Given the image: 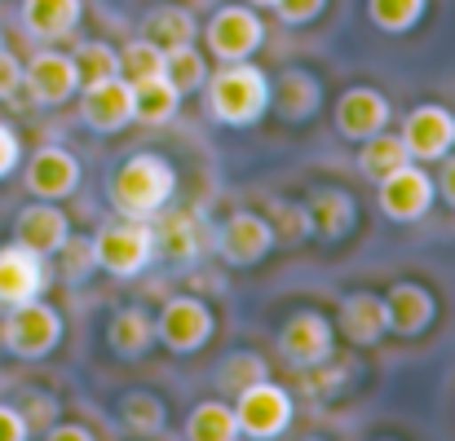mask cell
<instances>
[{
	"mask_svg": "<svg viewBox=\"0 0 455 441\" xmlns=\"http://www.w3.org/2000/svg\"><path fill=\"white\" fill-rule=\"evenodd\" d=\"M142 35L155 40L159 49H172V44H195L199 35V22L186 4H159L142 18Z\"/></svg>",
	"mask_w": 455,
	"mask_h": 441,
	"instance_id": "27",
	"label": "cell"
},
{
	"mask_svg": "<svg viewBox=\"0 0 455 441\" xmlns=\"http://www.w3.org/2000/svg\"><path fill=\"white\" fill-rule=\"evenodd\" d=\"M181 437H190V441H235L239 437L235 406H226V402H199V406L186 415Z\"/></svg>",
	"mask_w": 455,
	"mask_h": 441,
	"instance_id": "28",
	"label": "cell"
},
{
	"mask_svg": "<svg viewBox=\"0 0 455 441\" xmlns=\"http://www.w3.org/2000/svg\"><path fill=\"white\" fill-rule=\"evenodd\" d=\"M305 208H309L314 234H318V239H327V243L345 239V234L354 230V221H358V208H354V199H349L345 190H336V185H323V190H314Z\"/></svg>",
	"mask_w": 455,
	"mask_h": 441,
	"instance_id": "23",
	"label": "cell"
},
{
	"mask_svg": "<svg viewBox=\"0 0 455 441\" xmlns=\"http://www.w3.org/2000/svg\"><path fill=\"white\" fill-rule=\"evenodd\" d=\"M0 327H4L0 349L13 353V358H22V362L49 358V353L58 349V340H62V313H58L53 304H44L40 295L9 304V309L0 313Z\"/></svg>",
	"mask_w": 455,
	"mask_h": 441,
	"instance_id": "3",
	"label": "cell"
},
{
	"mask_svg": "<svg viewBox=\"0 0 455 441\" xmlns=\"http://www.w3.org/2000/svg\"><path fill=\"white\" fill-rule=\"evenodd\" d=\"M49 256L22 248V243H9L0 248V309L18 304V300H31V295H44L49 287Z\"/></svg>",
	"mask_w": 455,
	"mask_h": 441,
	"instance_id": "16",
	"label": "cell"
},
{
	"mask_svg": "<svg viewBox=\"0 0 455 441\" xmlns=\"http://www.w3.org/2000/svg\"><path fill=\"white\" fill-rule=\"evenodd\" d=\"M438 194L455 208V154H447V168L438 172Z\"/></svg>",
	"mask_w": 455,
	"mask_h": 441,
	"instance_id": "44",
	"label": "cell"
},
{
	"mask_svg": "<svg viewBox=\"0 0 455 441\" xmlns=\"http://www.w3.org/2000/svg\"><path fill=\"white\" fill-rule=\"evenodd\" d=\"M58 256V274L67 283H84L93 270H98V252H93V239H80V234H67L62 248L53 252Z\"/></svg>",
	"mask_w": 455,
	"mask_h": 441,
	"instance_id": "34",
	"label": "cell"
},
{
	"mask_svg": "<svg viewBox=\"0 0 455 441\" xmlns=\"http://www.w3.org/2000/svg\"><path fill=\"white\" fill-rule=\"evenodd\" d=\"M22 89H27L31 106H62L67 98L80 93V71H76L71 53L40 49V53L22 67Z\"/></svg>",
	"mask_w": 455,
	"mask_h": 441,
	"instance_id": "9",
	"label": "cell"
},
{
	"mask_svg": "<svg viewBox=\"0 0 455 441\" xmlns=\"http://www.w3.org/2000/svg\"><path fill=\"white\" fill-rule=\"evenodd\" d=\"M80 120L93 133H120L133 120V84L124 75L84 84V93H80Z\"/></svg>",
	"mask_w": 455,
	"mask_h": 441,
	"instance_id": "14",
	"label": "cell"
},
{
	"mask_svg": "<svg viewBox=\"0 0 455 441\" xmlns=\"http://www.w3.org/2000/svg\"><path fill=\"white\" fill-rule=\"evenodd\" d=\"M301 384L309 398H323V393L340 389V371L331 366V358L327 362H314V366H301Z\"/></svg>",
	"mask_w": 455,
	"mask_h": 441,
	"instance_id": "37",
	"label": "cell"
},
{
	"mask_svg": "<svg viewBox=\"0 0 455 441\" xmlns=\"http://www.w3.org/2000/svg\"><path fill=\"white\" fill-rule=\"evenodd\" d=\"M71 62H76V71H80V84H98V80L120 75V49L107 44V40H84V44H76Z\"/></svg>",
	"mask_w": 455,
	"mask_h": 441,
	"instance_id": "32",
	"label": "cell"
},
{
	"mask_svg": "<svg viewBox=\"0 0 455 441\" xmlns=\"http://www.w3.org/2000/svg\"><path fill=\"white\" fill-rule=\"evenodd\" d=\"M411 154L403 146V138L398 133H389V129H380V133H371V138H363V150H358V172L363 177H371V181H380L385 172H394L398 163H407Z\"/></svg>",
	"mask_w": 455,
	"mask_h": 441,
	"instance_id": "29",
	"label": "cell"
},
{
	"mask_svg": "<svg viewBox=\"0 0 455 441\" xmlns=\"http://www.w3.org/2000/svg\"><path fill=\"white\" fill-rule=\"evenodd\" d=\"M181 106V93L172 89V80L159 71L147 80H133V120L142 124H168Z\"/></svg>",
	"mask_w": 455,
	"mask_h": 441,
	"instance_id": "26",
	"label": "cell"
},
{
	"mask_svg": "<svg viewBox=\"0 0 455 441\" xmlns=\"http://www.w3.org/2000/svg\"><path fill=\"white\" fill-rule=\"evenodd\" d=\"M116 420L124 424V433L133 437H164V424H168V406L147 393V389H133L116 402Z\"/></svg>",
	"mask_w": 455,
	"mask_h": 441,
	"instance_id": "25",
	"label": "cell"
},
{
	"mask_svg": "<svg viewBox=\"0 0 455 441\" xmlns=\"http://www.w3.org/2000/svg\"><path fill=\"white\" fill-rule=\"evenodd\" d=\"M266 221H270V230H275V243H301L305 234H314V221H309V208H305V203L275 199Z\"/></svg>",
	"mask_w": 455,
	"mask_h": 441,
	"instance_id": "36",
	"label": "cell"
},
{
	"mask_svg": "<svg viewBox=\"0 0 455 441\" xmlns=\"http://www.w3.org/2000/svg\"><path fill=\"white\" fill-rule=\"evenodd\" d=\"M292 393L279 389L270 375L248 384L243 393H235V420H239V437H252V441H270L279 433H288L292 424Z\"/></svg>",
	"mask_w": 455,
	"mask_h": 441,
	"instance_id": "5",
	"label": "cell"
},
{
	"mask_svg": "<svg viewBox=\"0 0 455 441\" xmlns=\"http://www.w3.org/2000/svg\"><path fill=\"white\" fill-rule=\"evenodd\" d=\"M270 9L279 13V22H288V27H305V22H314V18L327 9V0H275Z\"/></svg>",
	"mask_w": 455,
	"mask_h": 441,
	"instance_id": "38",
	"label": "cell"
},
{
	"mask_svg": "<svg viewBox=\"0 0 455 441\" xmlns=\"http://www.w3.org/2000/svg\"><path fill=\"white\" fill-rule=\"evenodd\" d=\"M318 102H323V84H318L309 71H283V75L275 80V89H270V106H275L288 124L309 120V115L318 111Z\"/></svg>",
	"mask_w": 455,
	"mask_h": 441,
	"instance_id": "24",
	"label": "cell"
},
{
	"mask_svg": "<svg viewBox=\"0 0 455 441\" xmlns=\"http://www.w3.org/2000/svg\"><path fill=\"white\" fill-rule=\"evenodd\" d=\"M172 190H177V168H172L164 154H155V150L129 154V159L111 172V181H107L111 208H116L120 217H138V221H151L159 208H168Z\"/></svg>",
	"mask_w": 455,
	"mask_h": 441,
	"instance_id": "1",
	"label": "cell"
},
{
	"mask_svg": "<svg viewBox=\"0 0 455 441\" xmlns=\"http://www.w3.org/2000/svg\"><path fill=\"white\" fill-rule=\"evenodd\" d=\"M164 75L172 80V89L186 98V93H199L204 80H208V62L195 44H172L164 49Z\"/></svg>",
	"mask_w": 455,
	"mask_h": 441,
	"instance_id": "30",
	"label": "cell"
},
{
	"mask_svg": "<svg viewBox=\"0 0 455 441\" xmlns=\"http://www.w3.org/2000/svg\"><path fill=\"white\" fill-rule=\"evenodd\" d=\"M389 120H394V106H389V98H385L380 89L354 84V89H345L340 102H336V133L349 138V142H363V138L389 129Z\"/></svg>",
	"mask_w": 455,
	"mask_h": 441,
	"instance_id": "15",
	"label": "cell"
},
{
	"mask_svg": "<svg viewBox=\"0 0 455 441\" xmlns=\"http://www.w3.org/2000/svg\"><path fill=\"white\" fill-rule=\"evenodd\" d=\"M389 331V313H385V295L376 292H349L340 300V335L349 344H376Z\"/></svg>",
	"mask_w": 455,
	"mask_h": 441,
	"instance_id": "20",
	"label": "cell"
},
{
	"mask_svg": "<svg viewBox=\"0 0 455 441\" xmlns=\"http://www.w3.org/2000/svg\"><path fill=\"white\" fill-rule=\"evenodd\" d=\"M217 252H221L226 265L248 270V265H257L275 252V230L261 212H230L217 230Z\"/></svg>",
	"mask_w": 455,
	"mask_h": 441,
	"instance_id": "10",
	"label": "cell"
},
{
	"mask_svg": "<svg viewBox=\"0 0 455 441\" xmlns=\"http://www.w3.org/2000/svg\"><path fill=\"white\" fill-rule=\"evenodd\" d=\"M22 420L49 429V424H53V402H49V398H27V402H22Z\"/></svg>",
	"mask_w": 455,
	"mask_h": 441,
	"instance_id": "42",
	"label": "cell"
},
{
	"mask_svg": "<svg viewBox=\"0 0 455 441\" xmlns=\"http://www.w3.org/2000/svg\"><path fill=\"white\" fill-rule=\"evenodd\" d=\"M212 331H217L212 309L199 295H172L155 313V340L168 353H195V349H204L212 340Z\"/></svg>",
	"mask_w": 455,
	"mask_h": 441,
	"instance_id": "7",
	"label": "cell"
},
{
	"mask_svg": "<svg viewBox=\"0 0 455 441\" xmlns=\"http://www.w3.org/2000/svg\"><path fill=\"white\" fill-rule=\"evenodd\" d=\"M18 159H22V146H18V133L0 120V181L18 168Z\"/></svg>",
	"mask_w": 455,
	"mask_h": 441,
	"instance_id": "41",
	"label": "cell"
},
{
	"mask_svg": "<svg viewBox=\"0 0 455 441\" xmlns=\"http://www.w3.org/2000/svg\"><path fill=\"white\" fill-rule=\"evenodd\" d=\"M248 4H252V9H270L275 0H248Z\"/></svg>",
	"mask_w": 455,
	"mask_h": 441,
	"instance_id": "45",
	"label": "cell"
},
{
	"mask_svg": "<svg viewBox=\"0 0 455 441\" xmlns=\"http://www.w3.org/2000/svg\"><path fill=\"white\" fill-rule=\"evenodd\" d=\"M164 71V49L147 40V35H138V40H129L124 49H120V75L133 84V80H147V75H159Z\"/></svg>",
	"mask_w": 455,
	"mask_h": 441,
	"instance_id": "35",
	"label": "cell"
},
{
	"mask_svg": "<svg viewBox=\"0 0 455 441\" xmlns=\"http://www.w3.org/2000/svg\"><path fill=\"white\" fill-rule=\"evenodd\" d=\"M425 4H429V0H367V18H371L380 31L403 35V31H411V27L425 18Z\"/></svg>",
	"mask_w": 455,
	"mask_h": 441,
	"instance_id": "33",
	"label": "cell"
},
{
	"mask_svg": "<svg viewBox=\"0 0 455 441\" xmlns=\"http://www.w3.org/2000/svg\"><path fill=\"white\" fill-rule=\"evenodd\" d=\"M22 185L36 199L62 203V199H71L80 190V159L67 146H40L22 168Z\"/></svg>",
	"mask_w": 455,
	"mask_h": 441,
	"instance_id": "12",
	"label": "cell"
},
{
	"mask_svg": "<svg viewBox=\"0 0 455 441\" xmlns=\"http://www.w3.org/2000/svg\"><path fill=\"white\" fill-rule=\"evenodd\" d=\"M93 252H98V270H107V274H116V279H138L155 261L151 221L120 217V221L102 225L98 239H93Z\"/></svg>",
	"mask_w": 455,
	"mask_h": 441,
	"instance_id": "4",
	"label": "cell"
},
{
	"mask_svg": "<svg viewBox=\"0 0 455 441\" xmlns=\"http://www.w3.org/2000/svg\"><path fill=\"white\" fill-rule=\"evenodd\" d=\"M18 89H22V62L0 44V102H9Z\"/></svg>",
	"mask_w": 455,
	"mask_h": 441,
	"instance_id": "39",
	"label": "cell"
},
{
	"mask_svg": "<svg viewBox=\"0 0 455 441\" xmlns=\"http://www.w3.org/2000/svg\"><path fill=\"white\" fill-rule=\"evenodd\" d=\"M67 234H71L67 212H58L53 199H36V203H27V208L13 217V243H22V248H31V252H40V256H53Z\"/></svg>",
	"mask_w": 455,
	"mask_h": 441,
	"instance_id": "17",
	"label": "cell"
},
{
	"mask_svg": "<svg viewBox=\"0 0 455 441\" xmlns=\"http://www.w3.org/2000/svg\"><path fill=\"white\" fill-rule=\"evenodd\" d=\"M84 18V0H22V27L36 40H67Z\"/></svg>",
	"mask_w": 455,
	"mask_h": 441,
	"instance_id": "21",
	"label": "cell"
},
{
	"mask_svg": "<svg viewBox=\"0 0 455 441\" xmlns=\"http://www.w3.org/2000/svg\"><path fill=\"white\" fill-rule=\"evenodd\" d=\"M0 44H4V40H0Z\"/></svg>",
	"mask_w": 455,
	"mask_h": 441,
	"instance_id": "46",
	"label": "cell"
},
{
	"mask_svg": "<svg viewBox=\"0 0 455 441\" xmlns=\"http://www.w3.org/2000/svg\"><path fill=\"white\" fill-rule=\"evenodd\" d=\"M151 230H155V252H164L168 261L186 265L204 252V225L195 212H155L151 217Z\"/></svg>",
	"mask_w": 455,
	"mask_h": 441,
	"instance_id": "18",
	"label": "cell"
},
{
	"mask_svg": "<svg viewBox=\"0 0 455 441\" xmlns=\"http://www.w3.org/2000/svg\"><path fill=\"white\" fill-rule=\"evenodd\" d=\"M385 313H389L394 335H425L438 304H434V292L420 287V283H394L385 295Z\"/></svg>",
	"mask_w": 455,
	"mask_h": 441,
	"instance_id": "19",
	"label": "cell"
},
{
	"mask_svg": "<svg viewBox=\"0 0 455 441\" xmlns=\"http://www.w3.org/2000/svg\"><path fill=\"white\" fill-rule=\"evenodd\" d=\"M204 40H208V49L221 62H243V58H252L266 44V22H261V13L252 4H221L208 18Z\"/></svg>",
	"mask_w": 455,
	"mask_h": 441,
	"instance_id": "8",
	"label": "cell"
},
{
	"mask_svg": "<svg viewBox=\"0 0 455 441\" xmlns=\"http://www.w3.org/2000/svg\"><path fill=\"white\" fill-rule=\"evenodd\" d=\"M376 199H380V212L389 217V221H420L429 208H434V199H438V181L420 168V163H398L394 172H385L380 181H376Z\"/></svg>",
	"mask_w": 455,
	"mask_h": 441,
	"instance_id": "6",
	"label": "cell"
},
{
	"mask_svg": "<svg viewBox=\"0 0 455 441\" xmlns=\"http://www.w3.org/2000/svg\"><path fill=\"white\" fill-rule=\"evenodd\" d=\"M107 344L116 358H147V349L155 344V318L142 304H124L116 309V318L107 322Z\"/></svg>",
	"mask_w": 455,
	"mask_h": 441,
	"instance_id": "22",
	"label": "cell"
},
{
	"mask_svg": "<svg viewBox=\"0 0 455 441\" xmlns=\"http://www.w3.org/2000/svg\"><path fill=\"white\" fill-rule=\"evenodd\" d=\"M44 437L49 441H93V429H76V424H58V420H53V424L44 429Z\"/></svg>",
	"mask_w": 455,
	"mask_h": 441,
	"instance_id": "43",
	"label": "cell"
},
{
	"mask_svg": "<svg viewBox=\"0 0 455 441\" xmlns=\"http://www.w3.org/2000/svg\"><path fill=\"white\" fill-rule=\"evenodd\" d=\"M204 89H208V111H212L217 124L248 129L270 111V75L261 67H252L248 58L226 62L221 71H212L204 80Z\"/></svg>",
	"mask_w": 455,
	"mask_h": 441,
	"instance_id": "2",
	"label": "cell"
},
{
	"mask_svg": "<svg viewBox=\"0 0 455 441\" xmlns=\"http://www.w3.org/2000/svg\"><path fill=\"white\" fill-rule=\"evenodd\" d=\"M398 138H403V146H407V154L416 163H438L455 146V115L447 106H438V102H425V106H416L403 120Z\"/></svg>",
	"mask_w": 455,
	"mask_h": 441,
	"instance_id": "11",
	"label": "cell"
},
{
	"mask_svg": "<svg viewBox=\"0 0 455 441\" xmlns=\"http://www.w3.org/2000/svg\"><path fill=\"white\" fill-rule=\"evenodd\" d=\"M27 437H31V424L22 420V411L0 402V441H27Z\"/></svg>",
	"mask_w": 455,
	"mask_h": 441,
	"instance_id": "40",
	"label": "cell"
},
{
	"mask_svg": "<svg viewBox=\"0 0 455 441\" xmlns=\"http://www.w3.org/2000/svg\"><path fill=\"white\" fill-rule=\"evenodd\" d=\"M266 375H270L266 358H261V353H252V349H239V353H230V358L217 366V375H212V380H217V389H221V393H230V398H235V393H243L248 384H257V380H266Z\"/></svg>",
	"mask_w": 455,
	"mask_h": 441,
	"instance_id": "31",
	"label": "cell"
},
{
	"mask_svg": "<svg viewBox=\"0 0 455 441\" xmlns=\"http://www.w3.org/2000/svg\"><path fill=\"white\" fill-rule=\"evenodd\" d=\"M331 344H336V327L318 313V309H297L283 331H279V353L292 362V366H314V362H327L331 358Z\"/></svg>",
	"mask_w": 455,
	"mask_h": 441,
	"instance_id": "13",
	"label": "cell"
}]
</instances>
